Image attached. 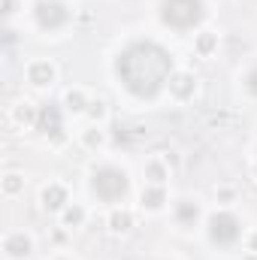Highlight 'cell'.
<instances>
[{
    "label": "cell",
    "mask_w": 257,
    "mask_h": 260,
    "mask_svg": "<svg viewBox=\"0 0 257 260\" xmlns=\"http://www.w3.org/2000/svg\"><path fill=\"white\" fill-rule=\"evenodd\" d=\"M3 188H6V194H18V191H21V179H18V176H6Z\"/></svg>",
    "instance_id": "obj_17"
},
{
    "label": "cell",
    "mask_w": 257,
    "mask_h": 260,
    "mask_svg": "<svg viewBox=\"0 0 257 260\" xmlns=\"http://www.w3.org/2000/svg\"><path fill=\"white\" fill-rule=\"evenodd\" d=\"M15 118H18V121H34V112H30L27 106H18V109H15Z\"/></svg>",
    "instance_id": "obj_20"
},
{
    "label": "cell",
    "mask_w": 257,
    "mask_h": 260,
    "mask_svg": "<svg viewBox=\"0 0 257 260\" xmlns=\"http://www.w3.org/2000/svg\"><path fill=\"white\" fill-rule=\"evenodd\" d=\"M91 188H94V194L100 197V200H106V203L124 200V194L130 191L127 173H124V170H115V167H103V170L94 173Z\"/></svg>",
    "instance_id": "obj_3"
},
{
    "label": "cell",
    "mask_w": 257,
    "mask_h": 260,
    "mask_svg": "<svg viewBox=\"0 0 257 260\" xmlns=\"http://www.w3.org/2000/svg\"><path fill=\"white\" fill-rule=\"evenodd\" d=\"M6 251H9L12 257H27V254H30V239H27L24 233H12V236L6 239Z\"/></svg>",
    "instance_id": "obj_8"
},
{
    "label": "cell",
    "mask_w": 257,
    "mask_h": 260,
    "mask_svg": "<svg viewBox=\"0 0 257 260\" xmlns=\"http://www.w3.org/2000/svg\"><path fill=\"white\" fill-rule=\"evenodd\" d=\"M67 106H70V109H85V94H82V91H70Z\"/></svg>",
    "instance_id": "obj_14"
},
{
    "label": "cell",
    "mask_w": 257,
    "mask_h": 260,
    "mask_svg": "<svg viewBox=\"0 0 257 260\" xmlns=\"http://www.w3.org/2000/svg\"><path fill=\"white\" fill-rule=\"evenodd\" d=\"M197 49H200L203 55H209V52L215 49V37H212V34H203V37L197 40Z\"/></svg>",
    "instance_id": "obj_13"
},
{
    "label": "cell",
    "mask_w": 257,
    "mask_h": 260,
    "mask_svg": "<svg viewBox=\"0 0 257 260\" xmlns=\"http://www.w3.org/2000/svg\"><path fill=\"white\" fill-rule=\"evenodd\" d=\"M34 15H37V24L40 27H46V30H58L61 24L67 21V6L61 0H40L37 6H34Z\"/></svg>",
    "instance_id": "obj_5"
},
{
    "label": "cell",
    "mask_w": 257,
    "mask_h": 260,
    "mask_svg": "<svg viewBox=\"0 0 257 260\" xmlns=\"http://www.w3.org/2000/svg\"><path fill=\"white\" fill-rule=\"evenodd\" d=\"M43 203H46V209H61L67 203V191L61 185H49V188L43 191Z\"/></svg>",
    "instance_id": "obj_9"
},
{
    "label": "cell",
    "mask_w": 257,
    "mask_h": 260,
    "mask_svg": "<svg viewBox=\"0 0 257 260\" xmlns=\"http://www.w3.org/2000/svg\"><path fill=\"white\" fill-rule=\"evenodd\" d=\"M37 130H43L46 136H61V130H64V124H61V109L55 106V103H46L40 112H37Z\"/></svg>",
    "instance_id": "obj_6"
},
{
    "label": "cell",
    "mask_w": 257,
    "mask_h": 260,
    "mask_svg": "<svg viewBox=\"0 0 257 260\" xmlns=\"http://www.w3.org/2000/svg\"><path fill=\"white\" fill-rule=\"evenodd\" d=\"M142 206H148V209H160V206H164V191H160V188H148V191L142 194Z\"/></svg>",
    "instance_id": "obj_11"
},
{
    "label": "cell",
    "mask_w": 257,
    "mask_h": 260,
    "mask_svg": "<svg viewBox=\"0 0 257 260\" xmlns=\"http://www.w3.org/2000/svg\"><path fill=\"white\" fill-rule=\"evenodd\" d=\"M170 88L176 97H188V94H194V79L191 76H176V79H170Z\"/></svg>",
    "instance_id": "obj_10"
},
{
    "label": "cell",
    "mask_w": 257,
    "mask_h": 260,
    "mask_svg": "<svg viewBox=\"0 0 257 260\" xmlns=\"http://www.w3.org/2000/svg\"><path fill=\"white\" fill-rule=\"evenodd\" d=\"M3 12L12 15V12H15V0H3Z\"/></svg>",
    "instance_id": "obj_21"
},
{
    "label": "cell",
    "mask_w": 257,
    "mask_h": 260,
    "mask_svg": "<svg viewBox=\"0 0 257 260\" xmlns=\"http://www.w3.org/2000/svg\"><path fill=\"white\" fill-rule=\"evenodd\" d=\"M118 79L124 82L130 94L136 97H154L173 73V58L157 43H133L118 55Z\"/></svg>",
    "instance_id": "obj_1"
},
{
    "label": "cell",
    "mask_w": 257,
    "mask_h": 260,
    "mask_svg": "<svg viewBox=\"0 0 257 260\" xmlns=\"http://www.w3.org/2000/svg\"><path fill=\"white\" fill-rule=\"evenodd\" d=\"M209 236H212V242H218V245H233V242L239 239V221H236L230 212H218V215H212V221H209Z\"/></svg>",
    "instance_id": "obj_4"
},
{
    "label": "cell",
    "mask_w": 257,
    "mask_h": 260,
    "mask_svg": "<svg viewBox=\"0 0 257 260\" xmlns=\"http://www.w3.org/2000/svg\"><path fill=\"white\" fill-rule=\"evenodd\" d=\"M245 88H248V91H251V94L257 97V67L251 70V73H248V79H245Z\"/></svg>",
    "instance_id": "obj_19"
},
{
    "label": "cell",
    "mask_w": 257,
    "mask_h": 260,
    "mask_svg": "<svg viewBox=\"0 0 257 260\" xmlns=\"http://www.w3.org/2000/svg\"><path fill=\"white\" fill-rule=\"evenodd\" d=\"M197 218V206L194 203H182L179 206V221H194Z\"/></svg>",
    "instance_id": "obj_15"
},
{
    "label": "cell",
    "mask_w": 257,
    "mask_h": 260,
    "mask_svg": "<svg viewBox=\"0 0 257 260\" xmlns=\"http://www.w3.org/2000/svg\"><path fill=\"white\" fill-rule=\"evenodd\" d=\"M82 218H85V212H82L79 206H73V209H67V212H64L67 224H82Z\"/></svg>",
    "instance_id": "obj_16"
},
{
    "label": "cell",
    "mask_w": 257,
    "mask_h": 260,
    "mask_svg": "<svg viewBox=\"0 0 257 260\" xmlns=\"http://www.w3.org/2000/svg\"><path fill=\"white\" fill-rule=\"evenodd\" d=\"M100 142V133H88V145H97Z\"/></svg>",
    "instance_id": "obj_22"
},
{
    "label": "cell",
    "mask_w": 257,
    "mask_h": 260,
    "mask_svg": "<svg viewBox=\"0 0 257 260\" xmlns=\"http://www.w3.org/2000/svg\"><path fill=\"white\" fill-rule=\"evenodd\" d=\"M130 221H133V218H130L127 212H115V215H112V230H127Z\"/></svg>",
    "instance_id": "obj_12"
},
{
    "label": "cell",
    "mask_w": 257,
    "mask_h": 260,
    "mask_svg": "<svg viewBox=\"0 0 257 260\" xmlns=\"http://www.w3.org/2000/svg\"><path fill=\"white\" fill-rule=\"evenodd\" d=\"M206 6L203 0H164L160 3V18L164 24L176 27V30H191L203 21Z\"/></svg>",
    "instance_id": "obj_2"
},
{
    "label": "cell",
    "mask_w": 257,
    "mask_h": 260,
    "mask_svg": "<svg viewBox=\"0 0 257 260\" xmlns=\"http://www.w3.org/2000/svg\"><path fill=\"white\" fill-rule=\"evenodd\" d=\"M27 79L34 85H49L55 79V67L49 64V61H37V64H30V70H27Z\"/></svg>",
    "instance_id": "obj_7"
},
{
    "label": "cell",
    "mask_w": 257,
    "mask_h": 260,
    "mask_svg": "<svg viewBox=\"0 0 257 260\" xmlns=\"http://www.w3.org/2000/svg\"><path fill=\"white\" fill-rule=\"evenodd\" d=\"M148 179H151V182H164V167H160V164H151V167H148Z\"/></svg>",
    "instance_id": "obj_18"
}]
</instances>
